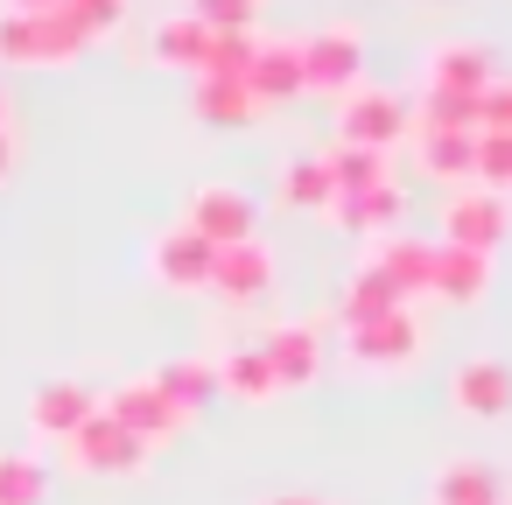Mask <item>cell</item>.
Returning <instances> with one entry per match:
<instances>
[{
	"label": "cell",
	"instance_id": "cell-1",
	"mask_svg": "<svg viewBox=\"0 0 512 505\" xmlns=\"http://www.w3.org/2000/svg\"><path fill=\"white\" fill-rule=\"evenodd\" d=\"M85 50H92V36L71 29L57 8L50 15H0V64L43 71V64H78Z\"/></svg>",
	"mask_w": 512,
	"mask_h": 505
},
{
	"label": "cell",
	"instance_id": "cell-2",
	"mask_svg": "<svg viewBox=\"0 0 512 505\" xmlns=\"http://www.w3.org/2000/svg\"><path fill=\"white\" fill-rule=\"evenodd\" d=\"M358 71H365V36L351 22H323L302 36V92H358Z\"/></svg>",
	"mask_w": 512,
	"mask_h": 505
},
{
	"label": "cell",
	"instance_id": "cell-3",
	"mask_svg": "<svg viewBox=\"0 0 512 505\" xmlns=\"http://www.w3.org/2000/svg\"><path fill=\"white\" fill-rule=\"evenodd\" d=\"M400 134H414V106L400 92H379V85L344 92V106H337V141L344 148H379L386 155Z\"/></svg>",
	"mask_w": 512,
	"mask_h": 505
},
{
	"label": "cell",
	"instance_id": "cell-4",
	"mask_svg": "<svg viewBox=\"0 0 512 505\" xmlns=\"http://www.w3.org/2000/svg\"><path fill=\"white\" fill-rule=\"evenodd\" d=\"M183 225L204 239V246H246V239H260L253 225H260V211H253V197L239 190V183H197L190 190V204H183Z\"/></svg>",
	"mask_w": 512,
	"mask_h": 505
},
{
	"label": "cell",
	"instance_id": "cell-5",
	"mask_svg": "<svg viewBox=\"0 0 512 505\" xmlns=\"http://www.w3.org/2000/svg\"><path fill=\"white\" fill-rule=\"evenodd\" d=\"M64 449V463L71 470H85V477H127V470H141L148 463V442L141 435H127L113 414H92L71 442H57Z\"/></svg>",
	"mask_w": 512,
	"mask_h": 505
},
{
	"label": "cell",
	"instance_id": "cell-6",
	"mask_svg": "<svg viewBox=\"0 0 512 505\" xmlns=\"http://www.w3.org/2000/svg\"><path fill=\"white\" fill-rule=\"evenodd\" d=\"M211 267H218V246H204L190 225H169V232L148 246V274H155V288H169V295H204V288H211Z\"/></svg>",
	"mask_w": 512,
	"mask_h": 505
},
{
	"label": "cell",
	"instance_id": "cell-7",
	"mask_svg": "<svg viewBox=\"0 0 512 505\" xmlns=\"http://www.w3.org/2000/svg\"><path fill=\"white\" fill-rule=\"evenodd\" d=\"M344 358H351L358 372H400V365H414V358H421V323H414V309H393V316H379V323H358V330L344 337Z\"/></svg>",
	"mask_w": 512,
	"mask_h": 505
},
{
	"label": "cell",
	"instance_id": "cell-8",
	"mask_svg": "<svg viewBox=\"0 0 512 505\" xmlns=\"http://www.w3.org/2000/svg\"><path fill=\"white\" fill-rule=\"evenodd\" d=\"M505 232H512V211H505V197H491V190H456V197L442 204V246L491 253Z\"/></svg>",
	"mask_w": 512,
	"mask_h": 505
},
{
	"label": "cell",
	"instance_id": "cell-9",
	"mask_svg": "<svg viewBox=\"0 0 512 505\" xmlns=\"http://www.w3.org/2000/svg\"><path fill=\"white\" fill-rule=\"evenodd\" d=\"M260 358L274 365V386H281V393H302V386L323 379V330H309V323H274V330L260 337Z\"/></svg>",
	"mask_w": 512,
	"mask_h": 505
},
{
	"label": "cell",
	"instance_id": "cell-10",
	"mask_svg": "<svg viewBox=\"0 0 512 505\" xmlns=\"http://www.w3.org/2000/svg\"><path fill=\"white\" fill-rule=\"evenodd\" d=\"M92 414H99V393L78 386V379H50V386L29 393V435L36 442H71Z\"/></svg>",
	"mask_w": 512,
	"mask_h": 505
},
{
	"label": "cell",
	"instance_id": "cell-11",
	"mask_svg": "<svg viewBox=\"0 0 512 505\" xmlns=\"http://www.w3.org/2000/svg\"><path fill=\"white\" fill-rule=\"evenodd\" d=\"M99 414H113V421H120L127 435H141L148 449H155V442H169V435L183 428V414L162 400V386H155V379H127L120 393H106V400H99Z\"/></svg>",
	"mask_w": 512,
	"mask_h": 505
},
{
	"label": "cell",
	"instance_id": "cell-12",
	"mask_svg": "<svg viewBox=\"0 0 512 505\" xmlns=\"http://www.w3.org/2000/svg\"><path fill=\"white\" fill-rule=\"evenodd\" d=\"M428 295L449 302V309H477V302L491 295V253H463V246H442V239H435Z\"/></svg>",
	"mask_w": 512,
	"mask_h": 505
},
{
	"label": "cell",
	"instance_id": "cell-13",
	"mask_svg": "<svg viewBox=\"0 0 512 505\" xmlns=\"http://www.w3.org/2000/svg\"><path fill=\"white\" fill-rule=\"evenodd\" d=\"M449 400H456V414H470V421L505 414V407H512V365H505V358H463V365L449 372Z\"/></svg>",
	"mask_w": 512,
	"mask_h": 505
},
{
	"label": "cell",
	"instance_id": "cell-14",
	"mask_svg": "<svg viewBox=\"0 0 512 505\" xmlns=\"http://www.w3.org/2000/svg\"><path fill=\"white\" fill-rule=\"evenodd\" d=\"M491 43H435L428 50V92H456V99H484L491 92Z\"/></svg>",
	"mask_w": 512,
	"mask_h": 505
},
{
	"label": "cell",
	"instance_id": "cell-15",
	"mask_svg": "<svg viewBox=\"0 0 512 505\" xmlns=\"http://www.w3.org/2000/svg\"><path fill=\"white\" fill-rule=\"evenodd\" d=\"M267 288H274V253H267L260 239L218 253V267H211V295H218V302H239V309H246V302H260Z\"/></svg>",
	"mask_w": 512,
	"mask_h": 505
},
{
	"label": "cell",
	"instance_id": "cell-16",
	"mask_svg": "<svg viewBox=\"0 0 512 505\" xmlns=\"http://www.w3.org/2000/svg\"><path fill=\"white\" fill-rule=\"evenodd\" d=\"M428 505H505V477L477 456H456L428 477Z\"/></svg>",
	"mask_w": 512,
	"mask_h": 505
},
{
	"label": "cell",
	"instance_id": "cell-17",
	"mask_svg": "<svg viewBox=\"0 0 512 505\" xmlns=\"http://www.w3.org/2000/svg\"><path fill=\"white\" fill-rule=\"evenodd\" d=\"M414 162H421V176L470 190L477 183V134H414Z\"/></svg>",
	"mask_w": 512,
	"mask_h": 505
},
{
	"label": "cell",
	"instance_id": "cell-18",
	"mask_svg": "<svg viewBox=\"0 0 512 505\" xmlns=\"http://www.w3.org/2000/svg\"><path fill=\"white\" fill-rule=\"evenodd\" d=\"M155 386H162V400L190 421L197 407H211L218 400V358H169V365H155L148 372Z\"/></svg>",
	"mask_w": 512,
	"mask_h": 505
},
{
	"label": "cell",
	"instance_id": "cell-19",
	"mask_svg": "<svg viewBox=\"0 0 512 505\" xmlns=\"http://www.w3.org/2000/svg\"><path fill=\"white\" fill-rule=\"evenodd\" d=\"M246 92H253L260 106L295 99V92H302V43H295V36H288V43H260V57H253V71H246Z\"/></svg>",
	"mask_w": 512,
	"mask_h": 505
},
{
	"label": "cell",
	"instance_id": "cell-20",
	"mask_svg": "<svg viewBox=\"0 0 512 505\" xmlns=\"http://www.w3.org/2000/svg\"><path fill=\"white\" fill-rule=\"evenodd\" d=\"M365 267H379L400 295H428V267H435V239H407V232H393V239H379L372 246V260Z\"/></svg>",
	"mask_w": 512,
	"mask_h": 505
},
{
	"label": "cell",
	"instance_id": "cell-21",
	"mask_svg": "<svg viewBox=\"0 0 512 505\" xmlns=\"http://www.w3.org/2000/svg\"><path fill=\"white\" fill-rule=\"evenodd\" d=\"M393 309H407V295L379 274V267H358L351 281H344V295H337V316H344V330H358V323H379V316H393Z\"/></svg>",
	"mask_w": 512,
	"mask_h": 505
},
{
	"label": "cell",
	"instance_id": "cell-22",
	"mask_svg": "<svg viewBox=\"0 0 512 505\" xmlns=\"http://www.w3.org/2000/svg\"><path fill=\"white\" fill-rule=\"evenodd\" d=\"M218 393H232V400H246V407H267V400H281V386H274V365L260 358V344H246V351H225V358H218Z\"/></svg>",
	"mask_w": 512,
	"mask_h": 505
},
{
	"label": "cell",
	"instance_id": "cell-23",
	"mask_svg": "<svg viewBox=\"0 0 512 505\" xmlns=\"http://www.w3.org/2000/svg\"><path fill=\"white\" fill-rule=\"evenodd\" d=\"M323 218H337L344 232H365L379 239L386 225H400V183H379V190H358V197H337Z\"/></svg>",
	"mask_w": 512,
	"mask_h": 505
},
{
	"label": "cell",
	"instance_id": "cell-24",
	"mask_svg": "<svg viewBox=\"0 0 512 505\" xmlns=\"http://www.w3.org/2000/svg\"><path fill=\"white\" fill-rule=\"evenodd\" d=\"M204 57H211V29H204L190 8L155 29V64H169V71H204Z\"/></svg>",
	"mask_w": 512,
	"mask_h": 505
},
{
	"label": "cell",
	"instance_id": "cell-25",
	"mask_svg": "<svg viewBox=\"0 0 512 505\" xmlns=\"http://www.w3.org/2000/svg\"><path fill=\"white\" fill-rule=\"evenodd\" d=\"M197 120L204 127H253L260 120V99L239 78H197Z\"/></svg>",
	"mask_w": 512,
	"mask_h": 505
},
{
	"label": "cell",
	"instance_id": "cell-26",
	"mask_svg": "<svg viewBox=\"0 0 512 505\" xmlns=\"http://www.w3.org/2000/svg\"><path fill=\"white\" fill-rule=\"evenodd\" d=\"M323 176H330V190H337V197H358V190L393 183V169H386V155H379V148H344V141L323 155Z\"/></svg>",
	"mask_w": 512,
	"mask_h": 505
},
{
	"label": "cell",
	"instance_id": "cell-27",
	"mask_svg": "<svg viewBox=\"0 0 512 505\" xmlns=\"http://www.w3.org/2000/svg\"><path fill=\"white\" fill-rule=\"evenodd\" d=\"M274 190H281V204H288V211H330V204H337V190H330V176H323V155L288 162Z\"/></svg>",
	"mask_w": 512,
	"mask_h": 505
},
{
	"label": "cell",
	"instance_id": "cell-28",
	"mask_svg": "<svg viewBox=\"0 0 512 505\" xmlns=\"http://www.w3.org/2000/svg\"><path fill=\"white\" fill-rule=\"evenodd\" d=\"M414 134H477V99L421 92V106H414Z\"/></svg>",
	"mask_w": 512,
	"mask_h": 505
},
{
	"label": "cell",
	"instance_id": "cell-29",
	"mask_svg": "<svg viewBox=\"0 0 512 505\" xmlns=\"http://www.w3.org/2000/svg\"><path fill=\"white\" fill-rule=\"evenodd\" d=\"M43 491H50L43 456H29V449H8V456H0V505H43Z\"/></svg>",
	"mask_w": 512,
	"mask_h": 505
},
{
	"label": "cell",
	"instance_id": "cell-30",
	"mask_svg": "<svg viewBox=\"0 0 512 505\" xmlns=\"http://www.w3.org/2000/svg\"><path fill=\"white\" fill-rule=\"evenodd\" d=\"M253 57H260V36H253V29H225V36L211 29V57H204L197 78H239V85H246Z\"/></svg>",
	"mask_w": 512,
	"mask_h": 505
},
{
	"label": "cell",
	"instance_id": "cell-31",
	"mask_svg": "<svg viewBox=\"0 0 512 505\" xmlns=\"http://www.w3.org/2000/svg\"><path fill=\"white\" fill-rule=\"evenodd\" d=\"M477 183L491 197L512 190V134H477Z\"/></svg>",
	"mask_w": 512,
	"mask_h": 505
},
{
	"label": "cell",
	"instance_id": "cell-32",
	"mask_svg": "<svg viewBox=\"0 0 512 505\" xmlns=\"http://www.w3.org/2000/svg\"><path fill=\"white\" fill-rule=\"evenodd\" d=\"M57 15H64L71 29H85V36L99 43L106 29H120V15H127V0H57Z\"/></svg>",
	"mask_w": 512,
	"mask_h": 505
},
{
	"label": "cell",
	"instance_id": "cell-33",
	"mask_svg": "<svg viewBox=\"0 0 512 505\" xmlns=\"http://www.w3.org/2000/svg\"><path fill=\"white\" fill-rule=\"evenodd\" d=\"M260 8H267V0H190V15L204 22V29H253L260 22Z\"/></svg>",
	"mask_w": 512,
	"mask_h": 505
},
{
	"label": "cell",
	"instance_id": "cell-34",
	"mask_svg": "<svg viewBox=\"0 0 512 505\" xmlns=\"http://www.w3.org/2000/svg\"><path fill=\"white\" fill-rule=\"evenodd\" d=\"M477 134H512V78H491V92L477 99Z\"/></svg>",
	"mask_w": 512,
	"mask_h": 505
},
{
	"label": "cell",
	"instance_id": "cell-35",
	"mask_svg": "<svg viewBox=\"0 0 512 505\" xmlns=\"http://www.w3.org/2000/svg\"><path fill=\"white\" fill-rule=\"evenodd\" d=\"M57 0H0V15H50Z\"/></svg>",
	"mask_w": 512,
	"mask_h": 505
},
{
	"label": "cell",
	"instance_id": "cell-36",
	"mask_svg": "<svg viewBox=\"0 0 512 505\" xmlns=\"http://www.w3.org/2000/svg\"><path fill=\"white\" fill-rule=\"evenodd\" d=\"M8 176H15V134L0 127V183H8Z\"/></svg>",
	"mask_w": 512,
	"mask_h": 505
},
{
	"label": "cell",
	"instance_id": "cell-37",
	"mask_svg": "<svg viewBox=\"0 0 512 505\" xmlns=\"http://www.w3.org/2000/svg\"><path fill=\"white\" fill-rule=\"evenodd\" d=\"M267 505H323V498H267Z\"/></svg>",
	"mask_w": 512,
	"mask_h": 505
},
{
	"label": "cell",
	"instance_id": "cell-38",
	"mask_svg": "<svg viewBox=\"0 0 512 505\" xmlns=\"http://www.w3.org/2000/svg\"><path fill=\"white\" fill-rule=\"evenodd\" d=\"M0 127H8V92H0Z\"/></svg>",
	"mask_w": 512,
	"mask_h": 505
}]
</instances>
